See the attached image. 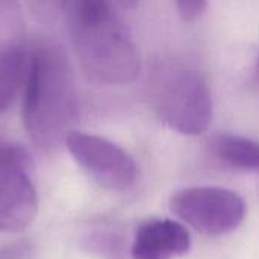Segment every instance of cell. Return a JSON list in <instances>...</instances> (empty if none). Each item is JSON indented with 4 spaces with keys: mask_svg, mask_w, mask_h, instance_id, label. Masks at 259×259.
I'll return each instance as SVG.
<instances>
[{
    "mask_svg": "<svg viewBox=\"0 0 259 259\" xmlns=\"http://www.w3.org/2000/svg\"><path fill=\"white\" fill-rule=\"evenodd\" d=\"M67 24L74 53L88 79L103 85H123L138 77V47L114 3L70 2Z\"/></svg>",
    "mask_w": 259,
    "mask_h": 259,
    "instance_id": "obj_1",
    "label": "cell"
},
{
    "mask_svg": "<svg viewBox=\"0 0 259 259\" xmlns=\"http://www.w3.org/2000/svg\"><path fill=\"white\" fill-rule=\"evenodd\" d=\"M73 77L65 55L42 44L29 55L23 96V123L30 140L49 149L70 134L76 111Z\"/></svg>",
    "mask_w": 259,
    "mask_h": 259,
    "instance_id": "obj_2",
    "label": "cell"
},
{
    "mask_svg": "<svg viewBox=\"0 0 259 259\" xmlns=\"http://www.w3.org/2000/svg\"><path fill=\"white\" fill-rule=\"evenodd\" d=\"M158 112L173 131L196 137L212 120V96L205 77L191 68L170 71L159 85Z\"/></svg>",
    "mask_w": 259,
    "mask_h": 259,
    "instance_id": "obj_3",
    "label": "cell"
},
{
    "mask_svg": "<svg viewBox=\"0 0 259 259\" xmlns=\"http://www.w3.org/2000/svg\"><path fill=\"white\" fill-rule=\"evenodd\" d=\"M170 211L200 234L217 237L235 231L246 219V202L222 187H188L176 191Z\"/></svg>",
    "mask_w": 259,
    "mask_h": 259,
    "instance_id": "obj_4",
    "label": "cell"
},
{
    "mask_svg": "<svg viewBox=\"0 0 259 259\" xmlns=\"http://www.w3.org/2000/svg\"><path fill=\"white\" fill-rule=\"evenodd\" d=\"M64 143L79 167L100 187L127 191L137 184L140 170L135 159L115 143L80 131H70Z\"/></svg>",
    "mask_w": 259,
    "mask_h": 259,
    "instance_id": "obj_5",
    "label": "cell"
},
{
    "mask_svg": "<svg viewBox=\"0 0 259 259\" xmlns=\"http://www.w3.org/2000/svg\"><path fill=\"white\" fill-rule=\"evenodd\" d=\"M38 197L27 168V159L18 149H0V232H20L36 215Z\"/></svg>",
    "mask_w": 259,
    "mask_h": 259,
    "instance_id": "obj_6",
    "label": "cell"
},
{
    "mask_svg": "<svg viewBox=\"0 0 259 259\" xmlns=\"http://www.w3.org/2000/svg\"><path fill=\"white\" fill-rule=\"evenodd\" d=\"M191 247V235L175 220H150L140 226L132 243L134 259H173Z\"/></svg>",
    "mask_w": 259,
    "mask_h": 259,
    "instance_id": "obj_7",
    "label": "cell"
},
{
    "mask_svg": "<svg viewBox=\"0 0 259 259\" xmlns=\"http://www.w3.org/2000/svg\"><path fill=\"white\" fill-rule=\"evenodd\" d=\"M29 55L17 46L0 50V112L6 111L26 82Z\"/></svg>",
    "mask_w": 259,
    "mask_h": 259,
    "instance_id": "obj_8",
    "label": "cell"
},
{
    "mask_svg": "<svg viewBox=\"0 0 259 259\" xmlns=\"http://www.w3.org/2000/svg\"><path fill=\"white\" fill-rule=\"evenodd\" d=\"M214 150L220 159L235 168L259 171V141L238 135H220L214 141Z\"/></svg>",
    "mask_w": 259,
    "mask_h": 259,
    "instance_id": "obj_9",
    "label": "cell"
},
{
    "mask_svg": "<svg viewBox=\"0 0 259 259\" xmlns=\"http://www.w3.org/2000/svg\"><path fill=\"white\" fill-rule=\"evenodd\" d=\"M206 6H208V3L203 2V0H181V2H176L178 14L185 21H194L196 18H199L205 12Z\"/></svg>",
    "mask_w": 259,
    "mask_h": 259,
    "instance_id": "obj_10",
    "label": "cell"
},
{
    "mask_svg": "<svg viewBox=\"0 0 259 259\" xmlns=\"http://www.w3.org/2000/svg\"><path fill=\"white\" fill-rule=\"evenodd\" d=\"M30 255V250L27 246L20 244V246H12L0 252V259H26Z\"/></svg>",
    "mask_w": 259,
    "mask_h": 259,
    "instance_id": "obj_11",
    "label": "cell"
},
{
    "mask_svg": "<svg viewBox=\"0 0 259 259\" xmlns=\"http://www.w3.org/2000/svg\"><path fill=\"white\" fill-rule=\"evenodd\" d=\"M258 67H259V65H258Z\"/></svg>",
    "mask_w": 259,
    "mask_h": 259,
    "instance_id": "obj_12",
    "label": "cell"
}]
</instances>
